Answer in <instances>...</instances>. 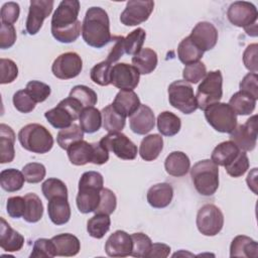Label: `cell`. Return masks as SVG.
<instances>
[{
	"label": "cell",
	"instance_id": "obj_1",
	"mask_svg": "<svg viewBox=\"0 0 258 258\" xmlns=\"http://www.w3.org/2000/svg\"><path fill=\"white\" fill-rule=\"evenodd\" d=\"M80 2L78 0L61 1L51 17V34L61 43H71L82 32V23L78 19Z\"/></svg>",
	"mask_w": 258,
	"mask_h": 258
},
{
	"label": "cell",
	"instance_id": "obj_2",
	"mask_svg": "<svg viewBox=\"0 0 258 258\" xmlns=\"http://www.w3.org/2000/svg\"><path fill=\"white\" fill-rule=\"evenodd\" d=\"M82 36L85 42L95 48H101L112 40L108 13L101 7L87 10L82 23Z\"/></svg>",
	"mask_w": 258,
	"mask_h": 258
},
{
	"label": "cell",
	"instance_id": "obj_3",
	"mask_svg": "<svg viewBox=\"0 0 258 258\" xmlns=\"http://www.w3.org/2000/svg\"><path fill=\"white\" fill-rule=\"evenodd\" d=\"M190 177L197 191L202 196H213L219 187V167L211 159H203L194 164Z\"/></svg>",
	"mask_w": 258,
	"mask_h": 258
},
{
	"label": "cell",
	"instance_id": "obj_4",
	"mask_svg": "<svg viewBox=\"0 0 258 258\" xmlns=\"http://www.w3.org/2000/svg\"><path fill=\"white\" fill-rule=\"evenodd\" d=\"M18 140L24 149L38 154L48 152L53 146L51 133L44 126L37 123L22 127L18 132Z\"/></svg>",
	"mask_w": 258,
	"mask_h": 258
},
{
	"label": "cell",
	"instance_id": "obj_5",
	"mask_svg": "<svg viewBox=\"0 0 258 258\" xmlns=\"http://www.w3.org/2000/svg\"><path fill=\"white\" fill-rule=\"evenodd\" d=\"M83 109L84 107L79 101L72 97H68L61 100L56 107L46 111L44 117L52 127L56 129H64L79 119Z\"/></svg>",
	"mask_w": 258,
	"mask_h": 258
},
{
	"label": "cell",
	"instance_id": "obj_6",
	"mask_svg": "<svg viewBox=\"0 0 258 258\" xmlns=\"http://www.w3.org/2000/svg\"><path fill=\"white\" fill-rule=\"evenodd\" d=\"M223 97V76L221 71L207 73L199 85L196 95L198 108L205 110L209 106L219 103Z\"/></svg>",
	"mask_w": 258,
	"mask_h": 258
},
{
	"label": "cell",
	"instance_id": "obj_7",
	"mask_svg": "<svg viewBox=\"0 0 258 258\" xmlns=\"http://www.w3.org/2000/svg\"><path fill=\"white\" fill-rule=\"evenodd\" d=\"M229 21L238 27H243L248 35H257L258 12L254 4L246 1L233 2L227 11Z\"/></svg>",
	"mask_w": 258,
	"mask_h": 258
},
{
	"label": "cell",
	"instance_id": "obj_8",
	"mask_svg": "<svg viewBox=\"0 0 258 258\" xmlns=\"http://www.w3.org/2000/svg\"><path fill=\"white\" fill-rule=\"evenodd\" d=\"M169 104L183 114H191L198 109L196 96L191 85L177 80L168 86Z\"/></svg>",
	"mask_w": 258,
	"mask_h": 258
},
{
	"label": "cell",
	"instance_id": "obj_9",
	"mask_svg": "<svg viewBox=\"0 0 258 258\" xmlns=\"http://www.w3.org/2000/svg\"><path fill=\"white\" fill-rule=\"evenodd\" d=\"M208 123L218 132L231 133L237 126V115L226 103H216L205 110Z\"/></svg>",
	"mask_w": 258,
	"mask_h": 258
},
{
	"label": "cell",
	"instance_id": "obj_10",
	"mask_svg": "<svg viewBox=\"0 0 258 258\" xmlns=\"http://www.w3.org/2000/svg\"><path fill=\"white\" fill-rule=\"evenodd\" d=\"M197 227L205 236H216L224 226V215L222 211L213 204L203 206L197 214Z\"/></svg>",
	"mask_w": 258,
	"mask_h": 258
},
{
	"label": "cell",
	"instance_id": "obj_11",
	"mask_svg": "<svg viewBox=\"0 0 258 258\" xmlns=\"http://www.w3.org/2000/svg\"><path fill=\"white\" fill-rule=\"evenodd\" d=\"M99 142L105 149L112 151L121 159L133 160L137 156V146L121 132L108 133Z\"/></svg>",
	"mask_w": 258,
	"mask_h": 258
},
{
	"label": "cell",
	"instance_id": "obj_12",
	"mask_svg": "<svg viewBox=\"0 0 258 258\" xmlns=\"http://www.w3.org/2000/svg\"><path fill=\"white\" fill-rule=\"evenodd\" d=\"M153 8L154 2L151 0H130L121 13L120 21L126 26H136L149 18Z\"/></svg>",
	"mask_w": 258,
	"mask_h": 258
},
{
	"label": "cell",
	"instance_id": "obj_13",
	"mask_svg": "<svg viewBox=\"0 0 258 258\" xmlns=\"http://www.w3.org/2000/svg\"><path fill=\"white\" fill-rule=\"evenodd\" d=\"M83 69L81 56L74 51H69L58 55L52 66L51 72L59 80H70L78 77Z\"/></svg>",
	"mask_w": 258,
	"mask_h": 258
},
{
	"label": "cell",
	"instance_id": "obj_14",
	"mask_svg": "<svg viewBox=\"0 0 258 258\" xmlns=\"http://www.w3.org/2000/svg\"><path fill=\"white\" fill-rule=\"evenodd\" d=\"M230 140L240 150L252 151L257 143V115L251 116L244 124L236 126L230 133Z\"/></svg>",
	"mask_w": 258,
	"mask_h": 258
},
{
	"label": "cell",
	"instance_id": "obj_15",
	"mask_svg": "<svg viewBox=\"0 0 258 258\" xmlns=\"http://www.w3.org/2000/svg\"><path fill=\"white\" fill-rule=\"evenodd\" d=\"M140 74L138 70L129 63L120 62L112 67L111 84L124 91H133L139 84Z\"/></svg>",
	"mask_w": 258,
	"mask_h": 258
},
{
	"label": "cell",
	"instance_id": "obj_16",
	"mask_svg": "<svg viewBox=\"0 0 258 258\" xmlns=\"http://www.w3.org/2000/svg\"><path fill=\"white\" fill-rule=\"evenodd\" d=\"M52 0H31L28 15L25 23L26 31L30 35L36 34L46 17L49 16L53 9Z\"/></svg>",
	"mask_w": 258,
	"mask_h": 258
},
{
	"label": "cell",
	"instance_id": "obj_17",
	"mask_svg": "<svg viewBox=\"0 0 258 258\" xmlns=\"http://www.w3.org/2000/svg\"><path fill=\"white\" fill-rule=\"evenodd\" d=\"M188 36L205 52L211 50L217 44L218 30L211 22L202 21L196 24Z\"/></svg>",
	"mask_w": 258,
	"mask_h": 258
},
{
	"label": "cell",
	"instance_id": "obj_18",
	"mask_svg": "<svg viewBox=\"0 0 258 258\" xmlns=\"http://www.w3.org/2000/svg\"><path fill=\"white\" fill-rule=\"evenodd\" d=\"M106 254L110 257L131 256L132 239L131 235L122 230H117L109 236L105 244Z\"/></svg>",
	"mask_w": 258,
	"mask_h": 258
},
{
	"label": "cell",
	"instance_id": "obj_19",
	"mask_svg": "<svg viewBox=\"0 0 258 258\" xmlns=\"http://www.w3.org/2000/svg\"><path fill=\"white\" fill-rule=\"evenodd\" d=\"M130 129L138 134L145 135L150 132L155 125L154 113L147 105H140V107L129 117Z\"/></svg>",
	"mask_w": 258,
	"mask_h": 258
},
{
	"label": "cell",
	"instance_id": "obj_20",
	"mask_svg": "<svg viewBox=\"0 0 258 258\" xmlns=\"http://www.w3.org/2000/svg\"><path fill=\"white\" fill-rule=\"evenodd\" d=\"M102 188L79 184V191L77 195L76 203L78 210L83 214L95 212L100 203V194Z\"/></svg>",
	"mask_w": 258,
	"mask_h": 258
},
{
	"label": "cell",
	"instance_id": "obj_21",
	"mask_svg": "<svg viewBox=\"0 0 258 258\" xmlns=\"http://www.w3.org/2000/svg\"><path fill=\"white\" fill-rule=\"evenodd\" d=\"M0 246L6 252H16L19 251L24 245V237L12 229L11 226L4 220L0 218Z\"/></svg>",
	"mask_w": 258,
	"mask_h": 258
},
{
	"label": "cell",
	"instance_id": "obj_22",
	"mask_svg": "<svg viewBox=\"0 0 258 258\" xmlns=\"http://www.w3.org/2000/svg\"><path fill=\"white\" fill-rule=\"evenodd\" d=\"M173 198V188L167 182H160L152 185L146 195L148 204L155 209H163L169 206Z\"/></svg>",
	"mask_w": 258,
	"mask_h": 258
},
{
	"label": "cell",
	"instance_id": "obj_23",
	"mask_svg": "<svg viewBox=\"0 0 258 258\" xmlns=\"http://www.w3.org/2000/svg\"><path fill=\"white\" fill-rule=\"evenodd\" d=\"M112 105L119 114L126 118L130 117L135 111H137L141 103L139 97L134 91L120 90L117 93Z\"/></svg>",
	"mask_w": 258,
	"mask_h": 258
},
{
	"label": "cell",
	"instance_id": "obj_24",
	"mask_svg": "<svg viewBox=\"0 0 258 258\" xmlns=\"http://www.w3.org/2000/svg\"><path fill=\"white\" fill-rule=\"evenodd\" d=\"M47 214L50 221L56 225H64L71 219V207L68 198L56 197L48 201Z\"/></svg>",
	"mask_w": 258,
	"mask_h": 258
},
{
	"label": "cell",
	"instance_id": "obj_25",
	"mask_svg": "<svg viewBox=\"0 0 258 258\" xmlns=\"http://www.w3.org/2000/svg\"><path fill=\"white\" fill-rule=\"evenodd\" d=\"M51 241L54 245L56 256L72 257L77 255L81 250L80 240L75 235L70 233L53 236Z\"/></svg>",
	"mask_w": 258,
	"mask_h": 258
},
{
	"label": "cell",
	"instance_id": "obj_26",
	"mask_svg": "<svg viewBox=\"0 0 258 258\" xmlns=\"http://www.w3.org/2000/svg\"><path fill=\"white\" fill-rule=\"evenodd\" d=\"M231 257H258V244L252 238L245 235L236 236L230 245Z\"/></svg>",
	"mask_w": 258,
	"mask_h": 258
},
{
	"label": "cell",
	"instance_id": "obj_27",
	"mask_svg": "<svg viewBox=\"0 0 258 258\" xmlns=\"http://www.w3.org/2000/svg\"><path fill=\"white\" fill-rule=\"evenodd\" d=\"M68 156L71 163L75 165H85L88 162H93L94 145L85 140H80L72 144L68 149Z\"/></svg>",
	"mask_w": 258,
	"mask_h": 258
},
{
	"label": "cell",
	"instance_id": "obj_28",
	"mask_svg": "<svg viewBox=\"0 0 258 258\" xmlns=\"http://www.w3.org/2000/svg\"><path fill=\"white\" fill-rule=\"evenodd\" d=\"M164 168L169 175L180 177L185 175L190 169L188 156L181 151H172L164 161Z\"/></svg>",
	"mask_w": 258,
	"mask_h": 258
},
{
	"label": "cell",
	"instance_id": "obj_29",
	"mask_svg": "<svg viewBox=\"0 0 258 258\" xmlns=\"http://www.w3.org/2000/svg\"><path fill=\"white\" fill-rule=\"evenodd\" d=\"M15 133L13 129L6 125H0V162L7 163L11 162L15 156L14 150Z\"/></svg>",
	"mask_w": 258,
	"mask_h": 258
},
{
	"label": "cell",
	"instance_id": "obj_30",
	"mask_svg": "<svg viewBox=\"0 0 258 258\" xmlns=\"http://www.w3.org/2000/svg\"><path fill=\"white\" fill-rule=\"evenodd\" d=\"M163 148V138L159 134L145 136L139 146V154L145 161L155 160Z\"/></svg>",
	"mask_w": 258,
	"mask_h": 258
},
{
	"label": "cell",
	"instance_id": "obj_31",
	"mask_svg": "<svg viewBox=\"0 0 258 258\" xmlns=\"http://www.w3.org/2000/svg\"><path fill=\"white\" fill-rule=\"evenodd\" d=\"M240 151L241 150L233 141H224L214 148L211 155V160L218 166L221 165L225 167L237 157Z\"/></svg>",
	"mask_w": 258,
	"mask_h": 258
},
{
	"label": "cell",
	"instance_id": "obj_32",
	"mask_svg": "<svg viewBox=\"0 0 258 258\" xmlns=\"http://www.w3.org/2000/svg\"><path fill=\"white\" fill-rule=\"evenodd\" d=\"M157 53L149 48H142L138 53L132 56V66H134L140 75H148L152 73L157 66Z\"/></svg>",
	"mask_w": 258,
	"mask_h": 258
},
{
	"label": "cell",
	"instance_id": "obj_33",
	"mask_svg": "<svg viewBox=\"0 0 258 258\" xmlns=\"http://www.w3.org/2000/svg\"><path fill=\"white\" fill-rule=\"evenodd\" d=\"M157 129L164 136H174L176 135L181 127L180 118L172 112L164 111L157 116Z\"/></svg>",
	"mask_w": 258,
	"mask_h": 258
},
{
	"label": "cell",
	"instance_id": "obj_34",
	"mask_svg": "<svg viewBox=\"0 0 258 258\" xmlns=\"http://www.w3.org/2000/svg\"><path fill=\"white\" fill-rule=\"evenodd\" d=\"M203 55L204 51L195 44L189 36L183 38L177 46V56L185 66L200 61Z\"/></svg>",
	"mask_w": 258,
	"mask_h": 258
},
{
	"label": "cell",
	"instance_id": "obj_35",
	"mask_svg": "<svg viewBox=\"0 0 258 258\" xmlns=\"http://www.w3.org/2000/svg\"><path fill=\"white\" fill-rule=\"evenodd\" d=\"M80 126L86 133H95L102 126V113L95 107L84 108L79 117Z\"/></svg>",
	"mask_w": 258,
	"mask_h": 258
},
{
	"label": "cell",
	"instance_id": "obj_36",
	"mask_svg": "<svg viewBox=\"0 0 258 258\" xmlns=\"http://www.w3.org/2000/svg\"><path fill=\"white\" fill-rule=\"evenodd\" d=\"M256 101L250 95L238 91L229 100V106L233 109L236 115H250L256 107Z\"/></svg>",
	"mask_w": 258,
	"mask_h": 258
},
{
	"label": "cell",
	"instance_id": "obj_37",
	"mask_svg": "<svg viewBox=\"0 0 258 258\" xmlns=\"http://www.w3.org/2000/svg\"><path fill=\"white\" fill-rule=\"evenodd\" d=\"M102 120H103V127L109 133L113 132H121L126 123V118L119 114L113 107L112 104L105 107L102 111Z\"/></svg>",
	"mask_w": 258,
	"mask_h": 258
},
{
	"label": "cell",
	"instance_id": "obj_38",
	"mask_svg": "<svg viewBox=\"0 0 258 258\" xmlns=\"http://www.w3.org/2000/svg\"><path fill=\"white\" fill-rule=\"evenodd\" d=\"M24 181L25 177L22 171H19L18 169L7 168L0 172V185L8 192H14L21 189Z\"/></svg>",
	"mask_w": 258,
	"mask_h": 258
},
{
	"label": "cell",
	"instance_id": "obj_39",
	"mask_svg": "<svg viewBox=\"0 0 258 258\" xmlns=\"http://www.w3.org/2000/svg\"><path fill=\"white\" fill-rule=\"evenodd\" d=\"M25 199V212L23 219L28 223L38 222L43 215V205L41 200L36 194L29 192L24 196Z\"/></svg>",
	"mask_w": 258,
	"mask_h": 258
},
{
	"label": "cell",
	"instance_id": "obj_40",
	"mask_svg": "<svg viewBox=\"0 0 258 258\" xmlns=\"http://www.w3.org/2000/svg\"><path fill=\"white\" fill-rule=\"evenodd\" d=\"M111 220L109 215L96 214L87 223V231L89 235L96 239H101L109 231Z\"/></svg>",
	"mask_w": 258,
	"mask_h": 258
},
{
	"label": "cell",
	"instance_id": "obj_41",
	"mask_svg": "<svg viewBox=\"0 0 258 258\" xmlns=\"http://www.w3.org/2000/svg\"><path fill=\"white\" fill-rule=\"evenodd\" d=\"M84 138V131L82 130L81 126L76 123H73L70 127L61 129L56 136L57 144L62 149H68L72 144L77 141L83 140Z\"/></svg>",
	"mask_w": 258,
	"mask_h": 258
},
{
	"label": "cell",
	"instance_id": "obj_42",
	"mask_svg": "<svg viewBox=\"0 0 258 258\" xmlns=\"http://www.w3.org/2000/svg\"><path fill=\"white\" fill-rule=\"evenodd\" d=\"M146 37V32L143 28H136L131 31L126 37H124V50L126 54L135 55L143 46Z\"/></svg>",
	"mask_w": 258,
	"mask_h": 258
},
{
	"label": "cell",
	"instance_id": "obj_43",
	"mask_svg": "<svg viewBox=\"0 0 258 258\" xmlns=\"http://www.w3.org/2000/svg\"><path fill=\"white\" fill-rule=\"evenodd\" d=\"M69 97H72L79 101L84 108L94 107L98 101V96L96 92L84 85L75 86L71 90Z\"/></svg>",
	"mask_w": 258,
	"mask_h": 258
},
{
	"label": "cell",
	"instance_id": "obj_44",
	"mask_svg": "<svg viewBox=\"0 0 258 258\" xmlns=\"http://www.w3.org/2000/svg\"><path fill=\"white\" fill-rule=\"evenodd\" d=\"M41 190L44 198L49 201L56 197L68 198V188L66 183L58 178H47L41 184Z\"/></svg>",
	"mask_w": 258,
	"mask_h": 258
},
{
	"label": "cell",
	"instance_id": "obj_45",
	"mask_svg": "<svg viewBox=\"0 0 258 258\" xmlns=\"http://www.w3.org/2000/svg\"><path fill=\"white\" fill-rule=\"evenodd\" d=\"M132 239V252L131 256L137 258H146L149 253L152 241L144 233H134L131 235Z\"/></svg>",
	"mask_w": 258,
	"mask_h": 258
},
{
	"label": "cell",
	"instance_id": "obj_46",
	"mask_svg": "<svg viewBox=\"0 0 258 258\" xmlns=\"http://www.w3.org/2000/svg\"><path fill=\"white\" fill-rule=\"evenodd\" d=\"M112 63L107 60H103L97 64H95L91 72L90 77L91 80L100 86H108L111 84V72H112Z\"/></svg>",
	"mask_w": 258,
	"mask_h": 258
},
{
	"label": "cell",
	"instance_id": "obj_47",
	"mask_svg": "<svg viewBox=\"0 0 258 258\" xmlns=\"http://www.w3.org/2000/svg\"><path fill=\"white\" fill-rule=\"evenodd\" d=\"M56 256L54 245L50 240L45 238H39L35 240L30 258H52Z\"/></svg>",
	"mask_w": 258,
	"mask_h": 258
},
{
	"label": "cell",
	"instance_id": "obj_48",
	"mask_svg": "<svg viewBox=\"0 0 258 258\" xmlns=\"http://www.w3.org/2000/svg\"><path fill=\"white\" fill-rule=\"evenodd\" d=\"M249 158L246 154V151H240L237 157L228 165L225 166V169L229 175L232 177L242 176L249 168Z\"/></svg>",
	"mask_w": 258,
	"mask_h": 258
},
{
	"label": "cell",
	"instance_id": "obj_49",
	"mask_svg": "<svg viewBox=\"0 0 258 258\" xmlns=\"http://www.w3.org/2000/svg\"><path fill=\"white\" fill-rule=\"evenodd\" d=\"M15 109L21 113H30L34 110L36 102L32 99L26 89L17 91L12 98Z\"/></svg>",
	"mask_w": 258,
	"mask_h": 258
},
{
	"label": "cell",
	"instance_id": "obj_50",
	"mask_svg": "<svg viewBox=\"0 0 258 258\" xmlns=\"http://www.w3.org/2000/svg\"><path fill=\"white\" fill-rule=\"evenodd\" d=\"M100 203L98 208L96 209V214H106L111 215L116 210L117 199L115 194L109 188H102L100 194Z\"/></svg>",
	"mask_w": 258,
	"mask_h": 258
},
{
	"label": "cell",
	"instance_id": "obj_51",
	"mask_svg": "<svg viewBox=\"0 0 258 258\" xmlns=\"http://www.w3.org/2000/svg\"><path fill=\"white\" fill-rule=\"evenodd\" d=\"M206 75L207 69L202 61L186 64L182 71V77L184 81L191 84H198L206 77Z\"/></svg>",
	"mask_w": 258,
	"mask_h": 258
},
{
	"label": "cell",
	"instance_id": "obj_52",
	"mask_svg": "<svg viewBox=\"0 0 258 258\" xmlns=\"http://www.w3.org/2000/svg\"><path fill=\"white\" fill-rule=\"evenodd\" d=\"M22 173L25 177V181L29 183H38L45 177L46 169L41 163L30 162L23 166Z\"/></svg>",
	"mask_w": 258,
	"mask_h": 258
},
{
	"label": "cell",
	"instance_id": "obj_53",
	"mask_svg": "<svg viewBox=\"0 0 258 258\" xmlns=\"http://www.w3.org/2000/svg\"><path fill=\"white\" fill-rule=\"evenodd\" d=\"M25 89L36 103L44 102L51 93L50 87L47 84L42 83L40 81L28 82Z\"/></svg>",
	"mask_w": 258,
	"mask_h": 258
},
{
	"label": "cell",
	"instance_id": "obj_54",
	"mask_svg": "<svg viewBox=\"0 0 258 258\" xmlns=\"http://www.w3.org/2000/svg\"><path fill=\"white\" fill-rule=\"evenodd\" d=\"M0 84H10L16 80L18 76V68L16 63L9 58L0 59Z\"/></svg>",
	"mask_w": 258,
	"mask_h": 258
},
{
	"label": "cell",
	"instance_id": "obj_55",
	"mask_svg": "<svg viewBox=\"0 0 258 258\" xmlns=\"http://www.w3.org/2000/svg\"><path fill=\"white\" fill-rule=\"evenodd\" d=\"M16 41V30L13 24L1 22L0 26V48H10Z\"/></svg>",
	"mask_w": 258,
	"mask_h": 258
},
{
	"label": "cell",
	"instance_id": "obj_56",
	"mask_svg": "<svg viewBox=\"0 0 258 258\" xmlns=\"http://www.w3.org/2000/svg\"><path fill=\"white\" fill-rule=\"evenodd\" d=\"M240 91L244 92L255 100L258 99V76L255 73L247 74L240 82Z\"/></svg>",
	"mask_w": 258,
	"mask_h": 258
},
{
	"label": "cell",
	"instance_id": "obj_57",
	"mask_svg": "<svg viewBox=\"0 0 258 258\" xmlns=\"http://www.w3.org/2000/svg\"><path fill=\"white\" fill-rule=\"evenodd\" d=\"M7 214L14 219L23 217L25 212V199L24 197H11L7 200L6 205Z\"/></svg>",
	"mask_w": 258,
	"mask_h": 258
},
{
	"label": "cell",
	"instance_id": "obj_58",
	"mask_svg": "<svg viewBox=\"0 0 258 258\" xmlns=\"http://www.w3.org/2000/svg\"><path fill=\"white\" fill-rule=\"evenodd\" d=\"M19 14H20V8L18 3L7 2L1 8V12H0L1 22L13 24L17 21Z\"/></svg>",
	"mask_w": 258,
	"mask_h": 258
},
{
	"label": "cell",
	"instance_id": "obj_59",
	"mask_svg": "<svg viewBox=\"0 0 258 258\" xmlns=\"http://www.w3.org/2000/svg\"><path fill=\"white\" fill-rule=\"evenodd\" d=\"M257 43H252L246 47L243 53V62L245 68L251 73L257 74L258 63H257Z\"/></svg>",
	"mask_w": 258,
	"mask_h": 258
},
{
	"label": "cell",
	"instance_id": "obj_60",
	"mask_svg": "<svg viewBox=\"0 0 258 258\" xmlns=\"http://www.w3.org/2000/svg\"><path fill=\"white\" fill-rule=\"evenodd\" d=\"M112 40L115 41V44L111 48L107 56V61L110 63L116 62L124 53V37L123 36H112Z\"/></svg>",
	"mask_w": 258,
	"mask_h": 258
},
{
	"label": "cell",
	"instance_id": "obj_61",
	"mask_svg": "<svg viewBox=\"0 0 258 258\" xmlns=\"http://www.w3.org/2000/svg\"><path fill=\"white\" fill-rule=\"evenodd\" d=\"M170 253V247L163 243H152L146 258H165Z\"/></svg>",
	"mask_w": 258,
	"mask_h": 258
},
{
	"label": "cell",
	"instance_id": "obj_62",
	"mask_svg": "<svg viewBox=\"0 0 258 258\" xmlns=\"http://www.w3.org/2000/svg\"><path fill=\"white\" fill-rule=\"evenodd\" d=\"M246 181L249 188H251L254 194H257V168H253V170L249 172Z\"/></svg>",
	"mask_w": 258,
	"mask_h": 258
}]
</instances>
